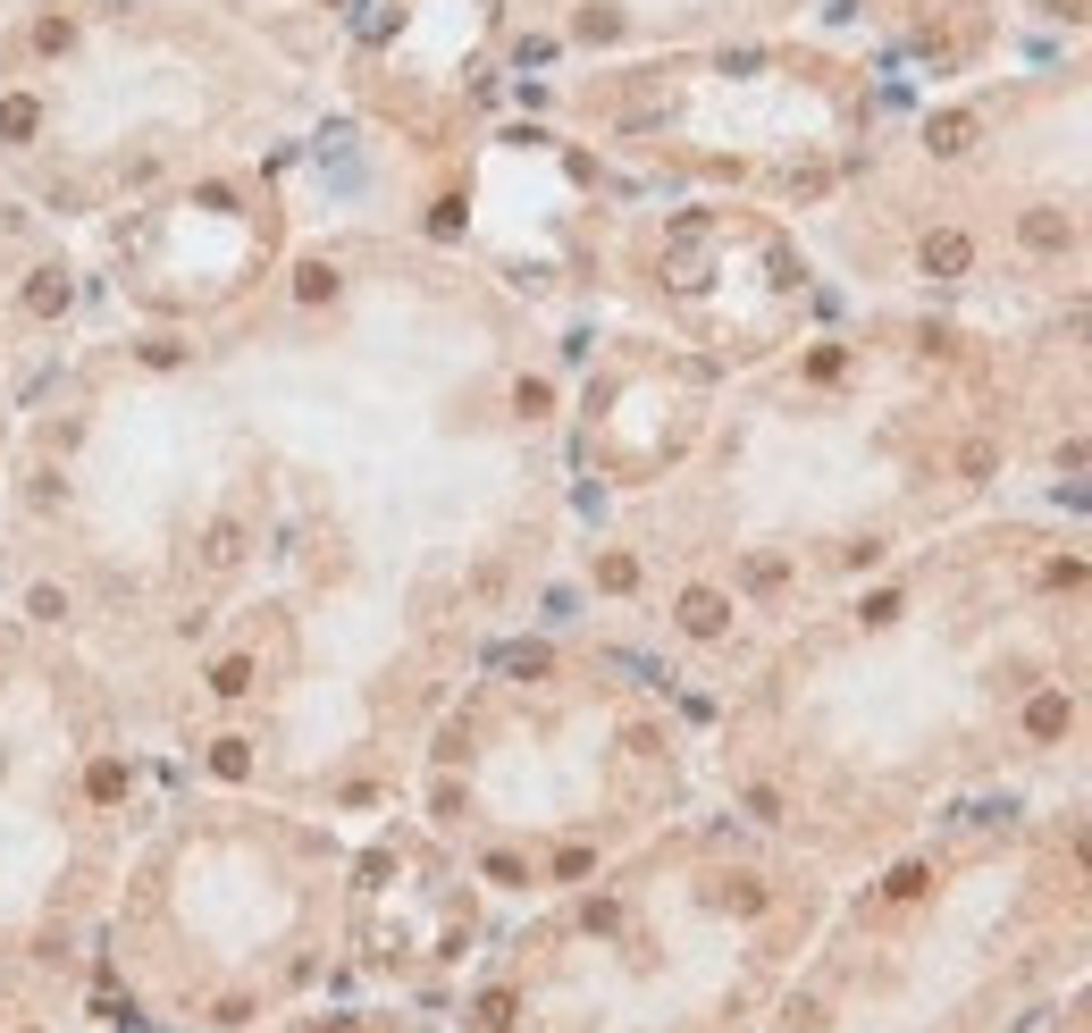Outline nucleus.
Masks as SVG:
<instances>
[{"instance_id": "nucleus-1", "label": "nucleus", "mask_w": 1092, "mask_h": 1033, "mask_svg": "<svg viewBox=\"0 0 1092 1033\" xmlns=\"http://www.w3.org/2000/svg\"><path fill=\"white\" fill-rule=\"evenodd\" d=\"M1084 966L1092 790H1000L824 907L765 1033H1016Z\"/></svg>"}, {"instance_id": "nucleus-2", "label": "nucleus", "mask_w": 1092, "mask_h": 1033, "mask_svg": "<svg viewBox=\"0 0 1092 1033\" xmlns=\"http://www.w3.org/2000/svg\"><path fill=\"white\" fill-rule=\"evenodd\" d=\"M832 907V874L748 815L664 823L454 1000V1033H765Z\"/></svg>"}, {"instance_id": "nucleus-3", "label": "nucleus", "mask_w": 1092, "mask_h": 1033, "mask_svg": "<svg viewBox=\"0 0 1092 1033\" xmlns=\"http://www.w3.org/2000/svg\"><path fill=\"white\" fill-rule=\"evenodd\" d=\"M1016 1033H1092V966H1084L1075 983H1059V992L1042 1000V1009L1025 1016Z\"/></svg>"}]
</instances>
